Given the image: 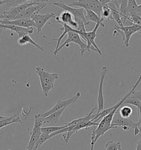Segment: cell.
I'll return each instance as SVG.
<instances>
[{
    "label": "cell",
    "mask_w": 141,
    "mask_h": 150,
    "mask_svg": "<svg viewBox=\"0 0 141 150\" xmlns=\"http://www.w3.org/2000/svg\"><path fill=\"white\" fill-rule=\"evenodd\" d=\"M111 0H79L73 2L69 6H76L84 9H89L95 12L101 18L104 5L110 2Z\"/></svg>",
    "instance_id": "obj_1"
},
{
    "label": "cell",
    "mask_w": 141,
    "mask_h": 150,
    "mask_svg": "<svg viewBox=\"0 0 141 150\" xmlns=\"http://www.w3.org/2000/svg\"><path fill=\"white\" fill-rule=\"evenodd\" d=\"M47 1H41V0H27L26 3L19 5L14 8H11L10 10L5 11L2 14L0 15V20L6 21H11L16 19L18 16L22 13L23 11L33 5H39L43 4Z\"/></svg>",
    "instance_id": "obj_2"
},
{
    "label": "cell",
    "mask_w": 141,
    "mask_h": 150,
    "mask_svg": "<svg viewBox=\"0 0 141 150\" xmlns=\"http://www.w3.org/2000/svg\"><path fill=\"white\" fill-rule=\"evenodd\" d=\"M141 31V26L137 24H133L127 27H119L118 25L114 26V31L113 35L115 36L117 33L120 34L122 36L124 45L126 47H129L130 40L134 34Z\"/></svg>",
    "instance_id": "obj_3"
},
{
    "label": "cell",
    "mask_w": 141,
    "mask_h": 150,
    "mask_svg": "<svg viewBox=\"0 0 141 150\" xmlns=\"http://www.w3.org/2000/svg\"><path fill=\"white\" fill-rule=\"evenodd\" d=\"M71 43H74L75 44L78 45L79 46L80 54L82 56H83L84 52L87 51V45L83 42L79 34L75 32H70L67 34V38L66 41L61 45L60 46L59 48L57 50V52L54 56H56L57 53H58V52L63 47L66 46V47H69Z\"/></svg>",
    "instance_id": "obj_4"
},
{
    "label": "cell",
    "mask_w": 141,
    "mask_h": 150,
    "mask_svg": "<svg viewBox=\"0 0 141 150\" xmlns=\"http://www.w3.org/2000/svg\"><path fill=\"white\" fill-rule=\"evenodd\" d=\"M113 129L116 128L111 125V123H106L103 119H101L100 122L97 126V128L95 129H92L90 150H94V146L100 137L104 136L108 131Z\"/></svg>",
    "instance_id": "obj_5"
},
{
    "label": "cell",
    "mask_w": 141,
    "mask_h": 150,
    "mask_svg": "<svg viewBox=\"0 0 141 150\" xmlns=\"http://www.w3.org/2000/svg\"><path fill=\"white\" fill-rule=\"evenodd\" d=\"M99 27L104 28L105 27L104 23L96 24L95 26L93 29L92 31L87 32L86 33V37H87L86 44L87 45V51L90 52V50H93L94 51L97 52V53H99L100 55H102L101 50L98 47L97 44L95 42V40L98 36L97 34V30Z\"/></svg>",
    "instance_id": "obj_6"
},
{
    "label": "cell",
    "mask_w": 141,
    "mask_h": 150,
    "mask_svg": "<svg viewBox=\"0 0 141 150\" xmlns=\"http://www.w3.org/2000/svg\"><path fill=\"white\" fill-rule=\"evenodd\" d=\"M111 125L114 128H118L120 127L122 128L124 130H128L130 128H133L135 129V128H138V123H134L130 118H122L119 114L118 110L116 111L114 117L113 119Z\"/></svg>",
    "instance_id": "obj_7"
},
{
    "label": "cell",
    "mask_w": 141,
    "mask_h": 150,
    "mask_svg": "<svg viewBox=\"0 0 141 150\" xmlns=\"http://www.w3.org/2000/svg\"><path fill=\"white\" fill-rule=\"evenodd\" d=\"M53 4L54 6L58 7L62 9H63V11L69 12L74 17L75 20V19H80V20L83 21L86 25L89 24V22H88V21L85 19V16L84 15V9L83 8H75L72 7H70L69 6L66 5L62 1L60 2H54V3H53Z\"/></svg>",
    "instance_id": "obj_8"
},
{
    "label": "cell",
    "mask_w": 141,
    "mask_h": 150,
    "mask_svg": "<svg viewBox=\"0 0 141 150\" xmlns=\"http://www.w3.org/2000/svg\"><path fill=\"white\" fill-rule=\"evenodd\" d=\"M109 71L108 67H103L101 69L100 79L99 81V86L98 93L97 102H98V112L97 114L100 113L104 110V98L103 95V84L105 78L106 74Z\"/></svg>",
    "instance_id": "obj_9"
},
{
    "label": "cell",
    "mask_w": 141,
    "mask_h": 150,
    "mask_svg": "<svg viewBox=\"0 0 141 150\" xmlns=\"http://www.w3.org/2000/svg\"><path fill=\"white\" fill-rule=\"evenodd\" d=\"M80 93L78 92V93H76V94L74 96L71 97L70 98L68 99V100H65V101L58 100L56 104L53 106L50 110H49L48 112L44 113H42L41 115H42V117H44L45 118L48 117V115L53 114V113H55L57 111L61 110L63 108H64L65 107H67L70 104L75 103L78 100V98L80 97Z\"/></svg>",
    "instance_id": "obj_10"
},
{
    "label": "cell",
    "mask_w": 141,
    "mask_h": 150,
    "mask_svg": "<svg viewBox=\"0 0 141 150\" xmlns=\"http://www.w3.org/2000/svg\"><path fill=\"white\" fill-rule=\"evenodd\" d=\"M56 17V16H55V14L53 12L45 14H36L33 15L31 17V19L33 20L34 22L35 23L36 28L37 29V34H39L41 32L43 28L50 19H55Z\"/></svg>",
    "instance_id": "obj_11"
},
{
    "label": "cell",
    "mask_w": 141,
    "mask_h": 150,
    "mask_svg": "<svg viewBox=\"0 0 141 150\" xmlns=\"http://www.w3.org/2000/svg\"><path fill=\"white\" fill-rule=\"evenodd\" d=\"M55 20V23L66 24L75 30L77 29V24L75 21L74 17L69 12L66 11H62L59 16H56Z\"/></svg>",
    "instance_id": "obj_12"
},
{
    "label": "cell",
    "mask_w": 141,
    "mask_h": 150,
    "mask_svg": "<svg viewBox=\"0 0 141 150\" xmlns=\"http://www.w3.org/2000/svg\"><path fill=\"white\" fill-rule=\"evenodd\" d=\"M46 1V2H47ZM46 2L39 5H33L28 7L24 11H23L22 13L20 14L16 18V19H31V17L36 14H39L40 11L43 9L45 7H46Z\"/></svg>",
    "instance_id": "obj_13"
},
{
    "label": "cell",
    "mask_w": 141,
    "mask_h": 150,
    "mask_svg": "<svg viewBox=\"0 0 141 150\" xmlns=\"http://www.w3.org/2000/svg\"><path fill=\"white\" fill-rule=\"evenodd\" d=\"M36 73L39 76L40 81H44L54 86V82L58 79V76L56 73H50L44 70L41 67L36 68Z\"/></svg>",
    "instance_id": "obj_14"
},
{
    "label": "cell",
    "mask_w": 141,
    "mask_h": 150,
    "mask_svg": "<svg viewBox=\"0 0 141 150\" xmlns=\"http://www.w3.org/2000/svg\"><path fill=\"white\" fill-rule=\"evenodd\" d=\"M0 24L4 25H13L17 27H23L26 28H36L35 23L31 19H16L11 21H6L0 20Z\"/></svg>",
    "instance_id": "obj_15"
},
{
    "label": "cell",
    "mask_w": 141,
    "mask_h": 150,
    "mask_svg": "<svg viewBox=\"0 0 141 150\" xmlns=\"http://www.w3.org/2000/svg\"><path fill=\"white\" fill-rule=\"evenodd\" d=\"M41 127L34 124V127L32 131L30 132V140L28 143V145L26 147V150H33L35 147V144L38 140L41 134Z\"/></svg>",
    "instance_id": "obj_16"
},
{
    "label": "cell",
    "mask_w": 141,
    "mask_h": 150,
    "mask_svg": "<svg viewBox=\"0 0 141 150\" xmlns=\"http://www.w3.org/2000/svg\"><path fill=\"white\" fill-rule=\"evenodd\" d=\"M128 1H121L119 6V11L120 15L121 16L122 22L123 25L125 24L126 21H129L131 18V14L130 13L128 8Z\"/></svg>",
    "instance_id": "obj_17"
},
{
    "label": "cell",
    "mask_w": 141,
    "mask_h": 150,
    "mask_svg": "<svg viewBox=\"0 0 141 150\" xmlns=\"http://www.w3.org/2000/svg\"><path fill=\"white\" fill-rule=\"evenodd\" d=\"M96 109H97V108H95V107L93 108L88 115H85V117H82V118H80L78 119H75L68 123L65 124V125H66L67 127H73V126H75L79 124L92 120L95 117V115H93V112Z\"/></svg>",
    "instance_id": "obj_18"
},
{
    "label": "cell",
    "mask_w": 141,
    "mask_h": 150,
    "mask_svg": "<svg viewBox=\"0 0 141 150\" xmlns=\"http://www.w3.org/2000/svg\"><path fill=\"white\" fill-rule=\"evenodd\" d=\"M18 44L19 46H24L27 44L28 43H29L31 44L34 46L36 49L40 51L44 52V47L39 44H38L36 42H35L34 40L31 39V36L28 34H26L25 35L22 36V38H19L17 40Z\"/></svg>",
    "instance_id": "obj_19"
},
{
    "label": "cell",
    "mask_w": 141,
    "mask_h": 150,
    "mask_svg": "<svg viewBox=\"0 0 141 150\" xmlns=\"http://www.w3.org/2000/svg\"><path fill=\"white\" fill-rule=\"evenodd\" d=\"M67 107H65L63 108L61 110L57 111L55 113H53L48 117L45 118L44 119V124L46 123H57V122L59 121L62 115V113L65 110Z\"/></svg>",
    "instance_id": "obj_20"
},
{
    "label": "cell",
    "mask_w": 141,
    "mask_h": 150,
    "mask_svg": "<svg viewBox=\"0 0 141 150\" xmlns=\"http://www.w3.org/2000/svg\"><path fill=\"white\" fill-rule=\"evenodd\" d=\"M86 11V16H85V19L89 22H93L98 23H104V19L100 18L95 12H93L89 9H84Z\"/></svg>",
    "instance_id": "obj_21"
},
{
    "label": "cell",
    "mask_w": 141,
    "mask_h": 150,
    "mask_svg": "<svg viewBox=\"0 0 141 150\" xmlns=\"http://www.w3.org/2000/svg\"><path fill=\"white\" fill-rule=\"evenodd\" d=\"M15 123H22V120L19 117H16V115H14L11 117H6V118L0 120V129Z\"/></svg>",
    "instance_id": "obj_22"
},
{
    "label": "cell",
    "mask_w": 141,
    "mask_h": 150,
    "mask_svg": "<svg viewBox=\"0 0 141 150\" xmlns=\"http://www.w3.org/2000/svg\"><path fill=\"white\" fill-rule=\"evenodd\" d=\"M119 114L123 118H130L133 113L132 108L129 106H122L118 109Z\"/></svg>",
    "instance_id": "obj_23"
},
{
    "label": "cell",
    "mask_w": 141,
    "mask_h": 150,
    "mask_svg": "<svg viewBox=\"0 0 141 150\" xmlns=\"http://www.w3.org/2000/svg\"><path fill=\"white\" fill-rule=\"evenodd\" d=\"M27 0H17V1H11V0H0V6L4 4H6L7 6H11V8H14L19 5H22L26 3Z\"/></svg>",
    "instance_id": "obj_24"
},
{
    "label": "cell",
    "mask_w": 141,
    "mask_h": 150,
    "mask_svg": "<svg viewBox=\"0 0 141 150\" xmlns=\"http://www.w3.org/2000/svg\"><path fill=\"white\" fill-rule=\"evenodd\" d=\"M107 4L104 5L103 7L101 18L103 19L104 21H108L109 20H114L112 16L111 9Z\"/></svg>",
    "instance_id": "obj_25"
},
{
    "label": "cell",
    "mask_w": 141,
    "mask_h": 150,
    "mask_svg": "<svg viewBox=\"0 0 141 150\" xmlns=\"http://www.w3.org/2000/svg\"><path fill=\"white\" fill-rule=\"evenodd\" d=\"M68 127L66 125L61 127H48L45 128H41V132L42 133H45L46 134H50L53 132H56L59 130H62L65 128Z\"/></svg>",
    "instance_id": "obj_26"
},
{
    "label": "cell",
    "mask_w": 141,
    "mask_h": 150,
    "mask_svg": "<svg viewBox=\"0 0 141 150\" xmlns=\"http://www.w3.org/2000/svg\"><path fill=\"white\" fill-rule=\"evenodd\" d=\"M51 139L50 134H46L41 132L39 138L38 140L36 142L35 147L33 150H38L41 146L46 141H48V139Z\"/></svg>",
    "instance_id": "obj_27"
},
{
    "label": "cell",
    "mask_w": 141,
    "mask_h": 150,
    "mask_svg": "<svg viewBox=\"0 0 141 150\" xmlns=\"http://www.w3.org/2000/svg\"><path fill=\"white\" fill-rule=\"evenodd\" d=\"M121 147L120 142H115L114 141H108L105 146V150H119Z\"/></svg>",
    "instance_id": "obj_28"
},
{
    "label": "cell",
    "mask_w": 141,
    "mask_h": 150,
    "mask_svg": "<svg viewBox=\"0 0 141 150\" xmlns=\"http://www.w3.org/2000/svg\"><path fill=\"white\" fill-rule=\"evenodd\" d=\"M126 104L131 105L133 106H136L137 107V108L138 109L141 106V102L136 98L130 96L125 100V101L123 102L122 106H123V105H126Z\"/></svg>",
    "instance_id": "obj_29"
},
{
    "label": "cell",
    "mask_w": 141,
    "mask_h": 150,
    "mask_svg": "<svg viewBox=\"0 0 141 150\" xmlns=\"http://www.w3.org/2000/svg\"><path fill=\"white\" fill-rule=\"evenodd\" d=\"M128 8L131 14H135L137 16L138 6L136 1L135 0H128Z\"/></svg>",
    "instance_id": "obj_30"
},
{
    "label": "cell",
    "mask_w": 141,
    "mask_h": 150,
    "mask_svg": "<svg viewBox=\"0 0 141 150\" xmlns=\"http://www.w3.org/2000/svg\"><path fill=\"white\" fill-rule=\"evenodd\" d=\"M130 97L135 98L137 100H138L140 101L141 102V89H140L139 91H136L135 90L131 93Z\"/></svg>",
    "instance_id": "obj_31"
},
{
    "label": "cell",
    "mask_w": 141,
    "mask_h": 150,
    "mask_svg": "<svg viewBox=\"0 0 141 150\" xmlns=\"http://www.w3.org/2000/svg\"><path fill=\"white\" fill-rule=\"evenodd\" d=\"M138 127L141 126V105L140 107L138 109Z\"/></svg>",
    "instance_id": "obj_32"
},
{
    "label": "cell",
    "mask_w": 141,
    "mask_h": 150,
    "mask_svg": "<svg viewBox=\"0 0 141 150\" xmlns=\"http://www.w3.org/2000/svg\"><path fill=\"white\" fill-rule=\"evenodd\" d=\"M137 16L140 17L141 18V4L138 5V10H137Z\"/></svg>",
    "instance_id": "obj_33"
},
{
    "label": "cell",
    "mask_w": 141,
    "mask_h": 150,
    "mask_svg": "<svg viewBox=\"0 0 141 150\" xmlns=\"http://www.w3.org/2000/svg\"><path fill=\"white\" fill-rule=\"evenodd\" d=\"M136 150H141V140L137 142L136 149Z\"/></svg>",
    "instance_id": "obj_34"
},
{
    "label": "cell",
    "mask_w": 141,
    "mask_h": 150,
    "mask_svg": "<svg viewBox=\"0 0 141 150\" xmlns=\"http://www.w3.org/2000/svg\"><path fill=\"white\" fill-rule=\"evenodd\" d=\"M4 30V29L3 28H0V41H1V34L2 32V31H3Z\"/></svg>",
    "instance_id": "obj_35"
},
{
    "label": "cell",
    "mask_w": 141,
    "mask_h": 150,
    "mask_svg": "<svg viewBox=\"0 0 141 150\" xmlns=\"http://www.w3.org/2000/svg\"><path fill=\"white\" fill-rule=\"evenodd\" d=\"M138 33H139V34H140V35H141V31H140V32H138Z\"/></svg>",
    "instance_id": "obj_36"
},
{
    "label": "cell",
    "mask_w": 141,
    "mask_h": 150,
    "mask_svg": "<svg viewBox=\"0 0 141 150\" xmlns=\"http://www.w3.org/2000/svg\"><path fill=\"white\" fill-rule=\"evenodd\" d=\"M119 150H122V148H121V147L119 149Z\"/></svg>",
    "instance_id": "obj_37"
},
{
    "label": "cell",
    "mask_w": 141,
    "mask_h": 150,
    "mask_svg": "<svg viewBox=\"0 0 141 150\" xmlns=\"http://www.w3.org/2000/svg\"></svg>",
    "instance_id": "obj_38"
}]
</instances>
